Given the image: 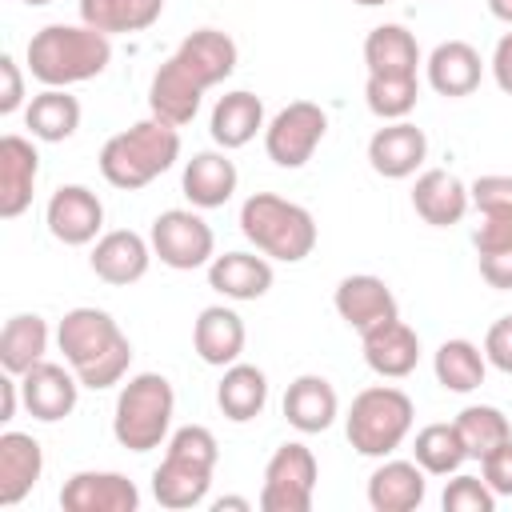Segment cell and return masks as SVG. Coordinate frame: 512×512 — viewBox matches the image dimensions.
Returning <instances> with one entry per match:
<instances>
[{
    "instance_id": "obj_1",
    "label": "cell",
    "mask_w": 512,
    "mask_h": 512,
    "mask_svg": "<svg viewBox=\"0 0 512 512\" xmlns=\"http://www.w3.org/2000/svg\"><path fill=\"white\" fill-rule=\"evenodd\" d=\"M56 344L76 372V380L92 392L112 388L128 376L132 364V340L120 332V324L104 308H72L64 312L56 328Z\"/></svg>"
},
{
    "instance_id": "obj_2",
    "label": "cell",
    "mask_w": 512,
    "mask_h": 512,
    "mask_svg": "<svg viewBox=\"0 0 512 512\" xmlns=\"http://www.w3.org/2000/svg\"><path fill=\"white\" fill-rule=\"evenodd\" d=\"M28 72L44 88L96 80L112 60V40L88 24H44L28 40Z\"/></svg>"
},
{
    "instance_id": "obj_3",
    "label": "cell",
    "mask_w": 512,
    "mask_h": 512,
    "mask_svg": "<svg viewBox=\"0 0 512 512\" xmlns=\"http://www.w3.org/2000/svg\"><path fill=\"white\" fill-rule=\"evenodd\" d=\"M176 160H180V128L160 116H148L104 140L100 176L112 188L136 192V188H148L156 176H164Z\"/></svg>"
},
{
    "instance_id": "obj_4",
    "label": "cell",
    "mask_w": 512,
    "mask_h": 512,
    "mask_svg": "<svg viewBox=\"0 0 512 512\" xmlns=\"http://www.w3.org/2000/svg\"><path fill=\"white\" fill-rule=\"evenodd\" d=\"M220 460V444L204 424H184L168 436L164 444V460L152 472V496L160 508H196L208 488H212V472Z\"/></svg>"
},
{
    "instance_id": "obj_5",
    "label": "cell",
    "mask_w": 512,
    "mask_h": 512,
    "mask_svg": "<svg viewBox=\"0 0 512 512\" xmlns=\"http://www.w3.org/2000/svg\"><path fill=\"white\" fill-rule=\"evenodd\" d=\"M240 232L256 252L280 264H300L316 248V220L304 204H292L276 192H252L240 204Z\"/></svg>"
},
{
    "instance_id": "obj_6",
    "label": "cell",
    "mask_w": 512,
    "mask_h": 512,
    "mask_svg": "<svg viewBox=\"0 0 512 512\" xmlns=\"http://www.w3.org/2000/svg\"><path fill=\"white\" fill-rule=\"evenodd\" d=\"M172 412H176V392H172L168 376H160V372H136L120 388V396H116L112 436L128 452H152V448L168 444Z\"/></svg>"
},
{
    "instance_id": "obj_7",
    "label": "cell",
    "mask_w": 512,
    "mask_h": 512,
    "mask_svg": "<svg viewBox=\"0 0 512 512\" xmlns=\"http://www.w3.org/2000/svg\"><path fill=\"white\" fill-rule=\"evenodd\" d=\"M412 420H416V404L408 392H400L392 384H372V388L352 396V408L344 416V432L360 456L384 460L408 440Z\"/></svg>"
},
{
    "instance_id": "obj_8",
    "label": "cell",
    "mask_w": 512,
    "mask_h": 512,
    "mask_svg": "<svg viewBox=\"0 0 512 512\" xmlns=\"http://www.w3.org/2000/svg\"><path fill=\"white\" fill-rule=\"evenodd\" d=\"M316 480H320V464L312 448L300 440H288L264 464L260 508L264 512H308L316 496Z\"/></svg>"
},
{
    "instance_id": "obj_9",
    "label": "cell",
    "mask_w": 512,
    "mask_h": 512,
    "mask_svg": "<svg viewBox=\"0 0 512 512\" xmlns=\"http://www.w3.org/2000/svg\"><path fill=\"white\" fill-rule=\"evenodd\" d=\"M328 132V112L312 100L284 104L264 128V152L276 168H304Z\"/></svg>"
},
{
    "instance_id": "obj_10",
    "label": "cell",
    "mask_w": 512,
    "mask_h": 512,
    "mask_svg": "<svg viewBox=\"0 0 512 512\" xmlns=\"http://www.w3.org/2000/svg\"><path fill=\"white\" fill-rule=\"evenodd\" d=\"M152 252L160 256V264L176 268V272H192L212 264L216 256V236L208 228V220L192 208H168L152 220Z\"/></svg>"
},
{
    "instance_id": "obj_11",
    "label": "cell",
    "mask_w": 512,
    "mask_h": 512,
    "mask_svg": "<svg viewBox=\"0 0 512 512\" xmlns=\"http://www.w3.org/2000/svg\"><path fill=\"white\" fill-rule=\"evenodd\" d=\"M236 60H240L236 40L228 32H220V28H196V32H188L180 40V48L168 56V64L184 80H192L200 92L224 84L236 72Z\"/></svg>"
},
{
    "instance_id": "obj_12",
    "label": "cell",
    "mask_w": 512,
    "mask_h": 512,
    "mask_svg": "<svg viewBox=\"0 0 512 512\" xmlns=\"http://www.w3.org/2000/svg\"><path fill=\"white\" fill-rule=\"evenodd\" d=\"M44 220H48V232L68 244V248H84V244H96L100 240V228H104V204L92 188L84 184H60L52 196H48V208H44Z\"/></svg>"
},
{
    "instance_id": "obj_13",
    "label": "cell",
    "mask_w": 512,
    "mask_h": 512,
    "mask_svg": "<svg viewBox=\"0 0 512 512\" xmlns=\"http://www.w3.org/2000/svg\"><path fill=\"white\" fill-rule=\"evenodd\" d=\"M80 388L84 384L76 380V372L72 368H60L52 360H40V364H32L20 376V400L44 424H56V420L72 416V408L80 400Z\"/></svg>"
},
{
    "instance_id": "obj_14",
    "label": "cell",
    "mask_w": 512,
    "mask_h": 512,
    "mask_svg": "<svg viewBox=\"0 0 512 512\" xmlns=\"http://www.w3.org/2000/svg\"><path fill=\"white\" fill-rule=\"evenodd\" d=\"M64 512H136L140 488L124 472H76L60 488Z\"/></svg>"
},
{
    "instance_id": "obj_15",
    "label": "cell",
    "mask_w": 512,
    "mask_h": 512,
    "mask_svg": "<svg viewBox=\"0 0 512 512\" xmlns=\"http://www.w3.org/2000/svg\"><path fill=\"white\" fill-rule=\"evenodd\" d=\"M428 156V136L412 120H388L384 128L372 132L368 140V164L384 180H404L412 176Z\"/></svg>"
},
{
    "instance_id": "obj_16",
    "label": "cell",
    "mask_w": 512,
    "mask_h": 512,
    "mask_svg": "<svg viewBox=\"0 0 512 512\" xmlns=\"http://www.w3.org/2000/svg\"><path fill=\"white\" fill-rule=\"evenodd\" d=\"M332 304H336L340 320H344L348 328H356V332H368V328H376V324L400 316L392 288H388L380 276H372V272L344 276V280L336 284V292H332Z\"/></svg>"
},
{
    "instance_id": "obj_17",
    "label": "cell",
    "mask_w": 512,
    "mask_h": 512,
    "mask_svg": "<svg viewBox=\"0 0 512 512\" xmlns=\"http://www.w3.org/2000/svg\"><path fill=\"white\" fill-rule=\"evenodd\" d=\"M152 256H156V252H152V240H144V236L132 232V228H112V232H104V236L92 244L88 264H92V272H96L104 284L124 288V284H136V280L148 272Z\"/></svg>"
},
{
    "instance_id": "obj_18",
    "label": "cell",
    "mask_w": 512,
    "mask_h": 512,
    "mask_svg": "<svg viewBox=\"0 0 512 512\" xmlns=\"http://www.w3.org/2000/svg\"><path fill=\"white\" fill-rule=\"evenodd\" d=\"M36 176H40V152L28 136L8 132L0 140V216L16 220L20 212H28L32 192H36Z\"/></svg>"
},
{
    "instance_id": "obj_19",
    "label": "cell",
    "mask_w": 512,
    "mask_h": 512,
    "mask_svg": "<svg viewBox=\"0 0 512 512\" xmlns=\"http://www.w3.org/2000/svg\"><path fill=\"white\" fill-rule=\"evenodd\" d=\"M360 340H364V364L384 380H404L420 364V336L400 316L360 332Z\"/></svg>"
},
{
    "instance_id": "obj_20",
    "label": "cell",
    "mask_w": 512,
    "mask_h": 512,
    "mask_svg": "<svg viewBox=\"0 0 512 512\" xmlns=\"http://www.w3.org/2000/svg\"><path fill=\"white\" fill-rule=\"evenodd\" d=\"M412 208L424 224L432 228H452L464 220V212L472 208V196H468V184L448 172V168H428L416 176L412 184Z\"/></svg>"
},
{
    "instance_id": "obj_21",
    "label": "cell",
    "mask_w": 512,
    "mask_h": 512,
    "mask_svg": "<svg viewBox=\"0 0 512 512\" xmlns=\"http://www.w3.org/2000/svg\"><path fill=\"white\" fill-rule=\"evenodd\" d=\"M244 340H248V332H244L240 312H232V308H224V304L204 308V312L196 316V324H192V348H196V356H200L204 364H212V368L236 364L240 352H244Z\"/></svg>"
},
{
    "instance_id": "obj_22",
    "label": "cell",
    "mask_w": 512,
    "mask_h": 512,
    "mask_svg": "<svg viewBox=\"0 0 512 512\" xmlns=\"http://www.w3.org/2000/svg\"><path fill=\"white\" fill-rule=\"evenodd\" d=\"M44 472V448L28 432H4L0 436V508L20 504Z\"/></svg>"
},
{
    "instance_id": "obj_23",
    "label": "cell",
    "mask_w": 512,
    "mask_h": 512,
    "mask_svg": "<svg viewBox=\"0 0 512 512\" xmlns=\"http://www.w3.org/2000/svg\"><path fill=\"white\" fill-rule=\"evenodd\" d=\"M480 76H484V60L468 40H444L428 56V84L448 100L472 96L480 88Z\"/></svg>"
},
{
    "instance_id": "obj_24",
    "label": "cell",
    "mask_w": 512,
    "mask_h": 512,
    "mask_svg": "<svg viewBox=\"0 0 512 512\" xmlns=\"http://www.w3.org/2000/svg\"><path fill=\"white\" fill-rule=\"evenodd\" d=\"M236 184H240V172L224 148L220 152H196L180 176V192L192 200V208H224L232 200Z\"/></svg>"
},
{
    "instance_id": "obj_25",
    "label": "cell",
    "mask_w": 512,
    "mask_h": 512,
    "mask_svg": "<svg viewBox=\"0 0 512 512\" xmlns=\"http://www.w3.org/2000/svg\"><path fill=\"white\" fill-rule=\"evenodd\" d=\"M208 288L224 300H260L272 288V264L260 252H224L208 264Z\"/></svg>"
},
{
    "instance_id": "obj_26",
    "label": "cell",
    "mask_w": 512,
    "mask_h": 512,
    "mask_svg": "<svg viewBox=\"0 0 512 512\" xmlns=\"http://www.w3.org/2000/svg\"><path fill=\"white\" fill-rule=\"evenodd\" d=\"M336 416H340V400H336V388L324 376L304 372V376H296L288 384V392H284V420L296 432H304V436L324 432V428H332Z\"/></svg>"
},
{
    "instance_id": "obj_27",
    "label": "cell",
    "mask_w": 512,
    "mask_h": 512,
    "mask_svg": "<svg viewBox=\"0 0 512 512\" xmlns=\"http://www.w3.org/2000/svg\"><path fill=\"white\" fill-rule=\"evenodd\" d=\"M428 472L416 460H384L368 476V504L376 512H412L428 496Z\"/></svg>"
},
{
    "instance_id": "obj_28",
    "label": "cell",
    "mask_w": 512,
    "mask_h": 512,
    "mask_svg": "<svg viewBox=\"0 0 512 512\" xmlns=\"http://www.w3.org/2000/svg\"><path fill=\"white\" fill-rule=\"evenodd\" d=\"M260 128H268V124H264V100H260L256 92H248V88L224 92V96L216 100V108H212V120H208V132H212V140H216L224 152L252 144Z\"/></svg>"
},
{
    "instance_id": "obj_29",
    "label": "cell",
    "mask_w": 512,
    "mask_h": 512,
    "mask_svg": "<svg viewBox=\"0 0 512 512\" xmlns=\"http://www.w3.org/2000/svg\"><path fill=\"white\" fill-rule=\"evenodd\" d=\"M364 64L368 76H416L420 44L404 24H376L364 36Z\"/></svg>"
},
{
    "instance_id": "obj_30",
    "label": "cell",
    "mask_w": 512,
    "mask_h": 512,
    "mask_svg": "<svg viewBox=\"0 0 512 512\" xmlns=\"http://www.w3.org/2000/svg\"><path fill=\"white\" fill-rule=\"evenodd\" d=\"M216 404L232 424H248L268 404V376L256 364H228L216 384Z\"/></svg>"
},
{
    "instance_id": "obj_31",
    "label": "cell",
    "mask_w": 512,
    "mask_h": 512,
    "mask_svg": "<svg viewBox=\"0 0 512 512\" xmlns=\"http://www.w3.org/2000/svg\"><path fill=\"white\" fill-rule=\"evenodd\" d=\"M160 12H164V0H80V24L104 36L144 32L160 20Z\"/></svg>"
},
{
    "instance_id": "obj_32",
    "label": "cell",
    "mask_w": 512,
    "mask_h": 512,
    "mask_svg": "<svg viewBox=\"0 0 512 512\" xmlns=\"http://www.w3.org/2000/svg\"><path fill=\"white\" fill-rule=\"evenodd\" d=\"M24 128L44 140V144H60L80 128V100L68 88H44L40 96L28 100L24 108Z\"/></svg>"
},
{
    "instance_id": "obj_33",
    "label": "cell",
    "mask_w": 512,
    "mask_h": 512,
    "mask_svg": "<svg viewBox=\"0 0 512 512\" xmlns=\"http://www.w3.org/2000/svg\"><path fill=\"white\" fill-rule=\"evenodd\" d=\"M48 352V324L36 312H16L8 316L0 332V364L12 376H24L32 364H40Z\"/></svg>"
},
{
    "instance_id": "obj_34",
    "label": "cell",
    "mask_w": 512,
    "mask_h": 512,
    "mask_svg": "<svg viewBox=\"0 0 512 512\" xmlns=\"http://www.w3.org/2000/svg\"><path fill=\"white\" fill-rule=\"evenodd\" d=\"M200 100H204V92H200L192 80H184L168 60L156 68V76H152V84H148V108H152V116H160V120L184 128V124L196 120Z\"/></svg>"
},
{
    "instance_id": "obj_35",
    "label": "cell",
    "mask_w": 512,
    "mask_h": 512,
    "mask_svg": "<svg viewBox=\"0 0 512 512\" xmlns=\"http://www.w3.org/2000/svg\"><path fill=\"white\" fill-rule=\"evenodd\" d=\"M432 372L440 380V388L456 392V396H468L484 384V372H488V360H484V348H476L472 340L456 336V340H444L432 356Z\"/></svg>"
},
{
    "instance_id": "obj_36",
    "label": "cell",
    "mask_w": 512,
    "mask_h": 512,
    "mask_svg": "<svg viewBox=\"0 0 512 512\" xmlns=\"http://www.w3.org/2000/svg\"><path fill=\"white\" fill-rule=\"evenodd\" d=\"M472 244H476L480 276L492 288L512 292V216H480Z\"/></svg>"
},
{
    "instance_id": "obj_37",
    "label": "cell",
    "mask_w": 512,
    "mask_h": 512,
    "mask_svg": "<svg viewBox=\"0 0 512 512\" xmlns=\"http://www.w3.org/2000/svg\"><path fill=\"white\" fill-rule=\"evenodd\" d=\"M456 432L464 440V452L468 460H484L492 448H500L504 440H512V428H508V416L492 404H468L456 412Z\"/></svg>"
},
{
    "instance_id": "obj_38",
    "label": "cell",
    "mask_w": 512,
    "mask_h": 512,
    "mask_svg": "<svg viewBox=\"0 0 512 512\" xmlns=\"http://www.w3.org/2000/svg\"><path fill=\"white\" fill-rule=\"evenodd\" d=\"M412 460L428 472V476H452L460 472V464L468 460L464 440L456 432V424H424L412 440Z\"/></svg>"
},
{
    "instance_id": "obj_39",
    "label": "cell",
    "mask_w": 512,
    "mask_h": 512,
    "mask_svg": "<svg viewBox=\"0 0 512 512\" xmlns=\"http://www.w3.org/2000/svg\"><path fill=\"white\" fill-rule=\"evenodd\" d=\"M416 100H420V80L416 76H368L364 80V104L384 124L388 120H408Z\"/></svg>"
},
{
    "instance_id": "obj_40",
    "label": "cell",
    "mask_w": 512,
    "mask_h": 512,
    "mask_svg": "<svg viewBox=\"0 0 512 512\" xmlns=\"http://www.w3.org/2000/svg\"><path fill=\"white\" fill-rule=\"evenodd\" d=\"M440 504H444V512H496V492L488 488L484 476L452 472Z\"/></svg>"
},
{
    "instance_id": "obj_41",
    "label": "cell",
    "mask_w": 512,
    "mask_h": 512,
    "mask_svg": "<svg viewBox=\"0 0 512 512\" xmlns=\"http://www.w3.org/2000/svg\"><path fill=\"white\" fill-rule=\"evenodd\" d=\"M468 196L480 216H512V176H504V172L476 176L468 184Z\"/></svg>"
},
{
    "instance_id": "obj_42",
    "label": "cell",
    "mask_w": 512,
    "mask_h": 512,
    "mask_svg": "<svg viewBox=\"0 0 512 512\" xmlns=\"http://www.w3.org/2000/svg\"><path fill=\"white\" fill-rule=\"evenodd\" d=\"M480 476L488 480V488L496 496H512V440H504L500 448H492L480 460Z\"/></svg>"
},
{
    "instance_id": "obj_43",
    "label": "cell",
    "mask_w": 512,
    "mask_h": 512,
    "mask_svg": "<svg viewBox=\"0 0 512 512\" xmlns=\"http://www.w3.org/2000/svg\"><path fill=\"white\" fill-rule=\"evenodd\" d=\"M484 360H488L496 372L512 376V316H500V320L488 328V336H484Z\"/></svg>"
},
{
    "instance_id": "obj_44",
    "label": "cell",
    "mask_w": 512,
    "mask_h": 512,
    "mask_svg": "<svg viewBox=\"0 0 512 512\" xmlns=\"http://www.w3.org/2000/svg\"><path fill=\"white\" fill-rule=\"evenodd\" d=\"M0 76H4V88H0V112L12 116L20 104H24V76H20V64L12 56H0Z\"/></svg>"
},
{
    "instance_id": "obj_45",
    "label": "cell",
    "mask_w": 512,
    "mask_h": 512,
    "mask_svg": "<svg viewBox=\"0 0 512 512\" xmlns=\"http://www.w3.org/2000/svg\"><path fill=\"white\" fill-rule=\"evenodd\" d=\"M492 80L500 84V92H508L512 96V32H504L500 40H496V48H492Z\"/></svg>"
},
{
    "instance_id": "obj_46",
    "label": "cell",
    "mask_w": 512,
    "mask_h": 512,
    "mask_svg": "<svg viewBox=\"0 0 512 512\" xmlns=\"http://www.w3.org/2000/svg\"><path fill=\"white\" fill-rule=\"evenodd\" d=\"M488 12L504 24H512V0H488Z\"/></svg>"
},
{
    "instance_id": "obj_47",
    "label": "cell",
    "mask_w": 512,
    "mask_h": 512,
    "mask_svg": "<svg viewBox=\"0 0 512 512\" xmlns=\"http://www.w3.org/2000/svg\"><path fill=\"white\" fill-rule=\"evenodd\" d=\"M212 508H216V512H224V508H252V504H248L244 496H224V500H216Z\"/></svg>"
},
{
    "instance_id": "obj_48",
    "label": "cell",
    "mask_w": 512,
    "mask_h": 512,
    "mask_svg": "<svg viewBox=\"0 0 512 512\" xmlns=\"http://www.w3.org/2000/svg\"><path fill=\"white\" fill-rule=\"evenodd\" d=\"M352 4H360V8H380V4H388V0H352Z\"/></svg>"
},
{
    "instance_id": "obj_49",
    "label": "cell",
    "mask_w": 512,
    "mask_h": 512,
    "mask_svg": "<svg viewBox=\"0 0 512 512\" xmlns=\"http://www.w3.org/2000/svg\"><path fill=\"white\" fill-rule=\"evenodd\" d=\"M20 4H32V8H40V4H52V0H20Z\"/></svg>"
}]
</instances>
